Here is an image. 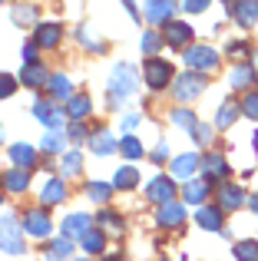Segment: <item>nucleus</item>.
<instances>
[{
	"label": "nucleus",
	"mask_w": 258,
	"mask_h": 261,
	"mask_svg": "<svg viewBox=\"0 0 258 261\" xmlns=\"http://www.w3.org/2000/svg\"><path fill=\"white\" fill-rule=\"evenodd\" d=\"M136 86H139V73H136L133 63L113 66L110 83H106V89H110V109H119V102H126L136 93Z\"/></svg>",
	"instance_id": "obj_1"
},
{
	"label": "nucleus",
	"mask_w": 258,
	"mask_h": 261,
	"mask_svg": "<svg viewBox=\"0 0 258 261\" xmlns=\"http://www.w3.org/2000/svg\"><path fill=\"white\" fill-rule=\"evenodd\" d=\"M0 251H4V255H10V258H20L27 251L23 228H20V222H17V215H13V212H4V215H0Z\"/></svg>",
	"instance_id": "obj_2"
},
{
	"label": "nucleus",
	"mask_w": 258,
	"mask_h": 261,
	"mask_svg": "<svg viewBox=\"0 0 258 261\" xmlns=\"http://www.w3.org/2000/svg\"><path fill=\"white\" fill-rule=\"evenodd\" d=\"M205 73H195V70H182V73H175V80H172V96L179 102H192V99H199L202 93H205Z\"/></svg>",
	"instance_id": "obj_3"
},
{
	"label": "nucleus",
	"mask_w": 258,
	"mask_h": 261,
	"mask_svg": "<svg viewBox=\"0 0 258 261\" xmlns=\"http://www.w3.org/2000/svg\"><path fill=\"white\" fill-rule=\"evenodd\" d=\"M20 228H23V235H30V238H50V231H53L50 208H46V205H33V208H27L23 218H20Z\"/></svg>",
	"instance_id": "obj_4"
},
{
	"label": "nucleus",
	"mask_w": 258,
	"mask_h": 261,
	"mask_svg": "<svg viewBox=\"0 0 258 261\" xmlns=\"http://www.w3.org/2000/svg\"><path fill=\"white\" fill-rule=\"evenodd\" d=\"M172 63L169 60H162V57H152V60H146V66H142V76H146V86L149 89H156V93H162L166 86H172Z\"/></svg>",
	"instance_id": "obj_5"
},
{
	"label": "nucleus",
	"mask_w": 258,
	"mask_h": 261,
	"mask_svg": "<svg viewBox=\"0 0 258 261\" xmlns=\"http://www.w3.org/2000/svg\"><path fill=\"white\" fill-rule=\"evenodd\" d=\"M33 116L40 119V126H46V133H63L66 122V109L53 99H37L33 102Z\"/></svg>",
	"instance_id": "obj_6"
},
{
	"label": "nucleus",
	"mask_w": 258,
	"mask_h": 261,
	"mask_svg": "<svg viewBox=\"0 0 258 261\" xmlns=\"http://www.w3.org/2000/svg\"><path fill=\"white\" fill-rule=\"evenodd\" d=\"M60 40H63V23H60V20H40V23L33 27V43H37L40 50H57Z\"/></svg>",
	"instance_id": "obj_7"
},
{
	"label": "nucleus",
	"mask_w": 258,
	"mask_h": 261,
	"mask_svg": "<svg viewBox=\"0 0 258 261\" xmlns=\"http://www.w3.org/2000/svg\"><path fill=\"white\" fill-rule=\"evenodd\" d=\"M186 63H189V70H195V73H212V70H219V53L212 50V46H189L186 50Z\"/></svg>",
	"instance_id": "obj_8"
},
{
	"label": "nucleus",
	"mask_w": 258,
	"mask_h": 261,
	"mask_svg": "<svg viewBox=\"0 0 258 261\" xmlns=\"http://www.w3.org/2000/svg\"><path fill=\"white\" fill-rule=\"evenodd\" d=\"M199 169H202V178H205V182H228V172H232L222 152H205L202 162H199Z\"/></svg>",
	"instance_id": "obj_9"
},
{
	"label": "nucleus",
	"mask_w": 258,
	"mask_h": 261,
	"mask_svg": "<svg viewBox=\"0 0 258 261\" xmlns=\"http://www.w3.org/2000/svg\"><path fill=\"white\" fill-rule=\"evenodd\" d=\"M162 37H166V43L172 46V50H189V46H192L195 30L186 23V20H169L166 30H162Z\"/></svg>",
	"instance_id": "obj_10"
},
{
	"label": "nucleus",
	"mask_w": 258,
	"mask_h": 261,
	"mask_svg": "<svg viewBox=\"0 0 258 261\" xmlns=\"http://www.w3.org/2000/svg\"><path fill=\"white\" fill-rule=\"evenodd\" d=\"M146 198L152 205H166L175 198V178L172 175H156L152 182L146 185Z\"/></svg>",
	"instance_id": "obj_11"
},
{
	"label": "nucleus",
	"mask_w": 258,
	"mask_h": 261,
	"mask_svg": "<svg viewBox=\"0 0 258 261\" xmlns=\"http://www.w3.org/2000/svg\"><path fill=\"white\" fill-rule=\"evenodd\" d=\"M195 225L205 231H225V212H222V205H199L195 208Z\"/></svg>",
	"instance_id": "obj_12"
},
{
	"label": "nucleus",
	"mask_w": 258,
	"mask_h": 261,
	"mask_svg": "<svg viewBox=\"0 0 258 261\" xmlns=\"http://www.w3.org/2000/svg\"><path fill=\"white\" fill-rule=\"evenodd\" d=\"M86 146H90V152H96V155H113V152H119L116 136H113L106 126L90 129V139H86Z\"/></svg>",
	"instance_id": "obj_13"
},
{
	"label": "nucleus",
	"mask_w": 258,
	"mask_h": 261,
	"mask_svg": "<svg viewBox=\"0 0 258 261\" xmlns=\"http://www.w3.org/2000/svg\"><path fill=\"white\" fill-rule=\"evenodd\" d=\"M245 202H248V195H245L242 185H235V182H222L219 185V205H222V212H235V208H242Z\"/></svg>",
	"instance_id": "obj_14"
},
{
	"label": "nucleus",
	"mask_w": 258,
	"mask_h": 261,
	"mask_svg": "<svg viewBox=\"0 0 258 261\" xmlns=\"http://www.w3.org/2000/svg\"><path fill=\"white\" fill-rule=\"evenodd\" d=\"M182 222H186V205L166 202V205L156 208V225H159V228H179Z\"/></svg>",
	"instance_id": "obj_15"
},
{
	"label": "nucleus",
	"mask_w": 258,
	"mask_h": 261,
	"mask_svg": "<svg viewBox=\"0 0 258 261\" xmlns=\"http://www.w3.org/2000/svg\"><path fill=\"white\" fill-rule=\"evenodd\" d=\"M46 83H50V70H46L43 63H23V70H20V86L40 89Z\"/></svg>",
	"instance_id": "obj_16"
},
{
	"label": "nucleus",
	"mask_w": 258,
	"mask_h": 261,
	"mask_svg": "<svg viewBox=\"0 0 258 261\" xmlns=\"http://www.w3.org/2000/svg\"><path fill=\"white\" fill-rule=\"evenodd\" d=\"M60 202H66V182L63 178H46L43 185H40V205H60Z\"/></svg>",
	"instance_id": "obj_17"
},
{
	"label": "nucleus",
	"mask_w": 258,
	"mask_h": 261,
	"mask_svg": "<svg viewBox=\"0 0 258 261\" xmlns=\"http://www.w3.org/2000/svg\"><path fill=\"white\" fill-rule=\"evenodd\" d=\"M7 155H10L13 169H27V172H30V169L37 166V159H40V155H37V149H33V146H27V142H13Z\"/></svg>",
	"instance_id": "obj_18"
},
{
	"label": "nucleus",
	"mask_w": 258,
	"mask_h": 261,
	"mask_svg": "<svg viewBox=\"0 0 258 261\" xmlns=\"http://www.w3.org/2000/svg\"><path fill=\"white\" fill-rule=\"evenodd\" d=\"M90 228H93V215H86V212H73V215L63 218V235L66 238H83Z\"/></svg>",
	"instance_id": "obj_19"
},
{
	"label": "nucleus",
	"mask_w": 258,
	"mask_h": 261,
	"mask_svg": "<svg viewBox=\"0 0 258 261\" xmlns=\"http://www.w3.org/2000/svg\"><path fill=\"white\" fill-rule=\"evenodd\" d=\"M175 13V0H146V20L149 23H169Z\"/></svg>",
	"instance_id": "obj_20"
},
{
	"label": "nucleus",
	"mask_w": 258,
	"mask_h": 261,
	"mask_svg": "<svg viewBox=\"0 0 258 261\" xmlns=\"http://www.w3.org/2000/svg\"><path fill=\"white\" fill-rule=\"evenodd\" d=\"M232 20L239 27H255L258 23V0H235L232 4Z\"/></svg>",
	"instance_id": "obj_21"
},
{
	"label": "nucleus",
	"mask_w": 258,
	"mask_h": 261,
	"mask_svg": "<svg viewBox=\"0 0 258 261\" xmlns=\"http://www.w3.org/2000/svg\"><path fill=\"white\" fill-rule=\"evenodd\" d=\"M255 83H258V73H255L252 63L232 66V73H228V86H232V89H252Z\"/></svg>",
	"instance_id": "obj_22"
},
{
	"label": "nucleus",
	"mask_w": 258,
	"mask_h": 261,
	"mask_svg": "<svg viewBox=\"0 0 258 261\" xmlns=\"http://www.w3.org/2000/svg\"><path fill=\"white\" fill-rule=\"evenodd\" d=\"M63 109H66V116H70L73 122H83L86 116L93 113V99L86 93H76V96H70V99L63 102Z\"/></svg>",
	"instance_id": "obj_23"
},
{
	"label": "nucleus",
	"mask_w": 258,
	"mask_h": 261,
	"mask_svg": "<svg viewBox=\"0 0 258 261\" xmlns=\"http://www.w3.org/2000/svg\"><path fill=\"white\" fill-rule=\"evenodd\" d=\"M46 89H50V99L63 106V102L73 96V80L66 76V73H53V76H50V83H46Z\"/></svg>",
	"instance_id": "obj_24"
},
{
	"label": "nucleus",
	"mask_w": 258,
	"mask_h": 261,
	"mask_svg": "<svg viewBox=\"0 0 258 261\" xmlns=\"http://www.w3.org/2000/svg\"><path fill=\"white\" fill-rule=\"evenodd\" d=\"M43 258L46 261H66V258H73V238H66V235L53 238L50 245H43Z\"/></svg>",
	"instance_id": "obj_25"
},
{
	"label": "nucleus",
	"mask_w": 258,
	"mask_h": 261,
	"mask_svg": "<svg viewBox=\"0 0 258 261\" xmlns=\"http://www.w3.org/2000/svg\"><path fill=\"white\" fill-rule=\"evenodd\" d=\"M209 185H212V182H205V178H189L186 189H182V198H186V205H205Z\"/></svg>",
	"instance_id": "obj_26"
},
{
	"label": "nucleus",
	"mask_w": 258,
	"mask_h": 261,
	"mask_svg": "<svg viewBox=\"0 0 258 261\" xmlns=\"http://www.w3.org/2000/svg\"><path fill=\"white\" fill-rule=\"evenodd\" d=\"M199 152H182L172 159V178H192V172L199 169Z\"/></svg>",
	"instance_id": "obj_27"
},
{
	"label": "nucleus",
	"mask_w": 258,
	"mask_h": 261,
	"mask_svg": "<svg viewBox=\"0 0 258 261\" xmlns=\"http://www.w3.org/2000/svg\"><path fill=\"white\" fill-rule=\"evenodd\" d=\"M96 228H103L106 235H123L126 222H123V215H119V212H113V208H103V212L96 215Z\"/></svg>",
	"instance_id": "obj_28"
},
{
	"label": "nucleus",
	"mask_w": 258,
	"mask_h": 261,
	"mask_svg": "<svg viewBox=\"0 0 258 261\" xmlns=\"http://www.w3.org/2000/svg\"><path fill=\"white\" fill-rule=\"evenodd\" d=\"M4 189L13 192V195L27 192V189H30V172H27V169H10V172L4 175Z\"/></svg>",
	"instance_id": "obj_29"
},
{
	"label": "nucleus",
	"mask_w": 258,
	"mask_h": 261,
	"mask_svg": "<svg viewBox=\"0 0 258 261\" xmlns=\"http://www.w3.org/2000/svg\"><path fill=\"white\" fill-rule=\"evenodd\" d=\"M10 20L17 27H33V23H40L37 20V7L33 4H13L10 7Z\"/></svg>",
	"instance_id": "obj_30"
},
{
	"label": "nucleus",
	"mask_w": 258,
	"mask_h": 261,
	"mask_svg": "<svg viewBox=\"0 0 258 261\" xmlns=\"http://www.w3.org/2000/svg\"><path fill=\"white\" fill-rule=\"evenodd\" d=\"M60 169H63L66 178L80 175V172H83V152H80V149H66L63 159H60Z\"/></svg>",
	"instance_id": "obj_31"
},
{
	"label": "nucleus",
	"mask_w": 258,
	"mask_h": 261,
	"mask_svg": "<svg viewBox=\"0 0 258 261\" xmlns=\"http://www.w3.org/2000/svg\"><path fill=\"white\" fill-rule=\"evenodd\" d=\"M80 245H83L86 255H99V251L106 248V231L103 228H90L83 238H80Z\"/></svg>",
	"instance_id": "obj_32"
},
{
	"label": "nucleus",
	"mask_w": 258,
	"mask_h": 261,
	"mask_svg": "<svg viewBox=\"0 0 258 261\" xmlns=\"http://www.w3.org/2000/svg\"><path fill=\"white\" fill-rule=\"evenodd\" d=\"M239 113H242L239 102H235V99H225V102L219 106V113H215V126H219V129H228L235 119H239Z\"/></svg>",
	"instance_id": "obj_33"
},
{
	"label": "nucleus",
	"mask_w": 258,
	"mask_h": 261,
	"mask_svg": "<svg viewBox=\"0 0 258 261\" xmlns=\"http://www.w3.org/2000/svg\"><path fill=\"white\" fill-rule=\"evenodd\" d=\"M139 185V172H136L133 166H123V169H116V175H113V189H119V192H129V189H136Z\"/></svg>",
	"instance_id": "obj_34"
},
{
	"label": "nucleus",
	"mask_w": 258,
	"mask_h": 261,
	"mask_svg": "<svg viewBox=\"0 0 258 261\" xmlns=\"http://www.w3.org/2000/svg\"><path fill=\"white\" fill-rule=\"evenodd\" d=\"M232 258L235 261H258V238H242V242H235Z\"/></svg>",
	"instance_id": "obj_35"
},
{
	"label": "nucleus",
	"mask_w": 258,
	"mask_h": 261,
	"mask_svg": "<svg viewBox=\"0 0 258 261\" xmlns=\"http://www.w3.org/2000/svg\"><path fill=\"white\" fill-rule=\"evenodd\" d=\"M86 198H93L96 205H110V198H113V185H106V182H86Z\"/></svg>",
	"instance_id": "obj_36"
},
{
	"label": "nucleus",
	"mask_w": 258,
	"mask_h": 261,
	"mask_svg": "<svg viewBox=\"0 0 258 261\" xmlns=\"http://www.w3.org/2000/svg\"><path fill=\"white\" fill-rule=\"evenodd\" d=\"M162 43H166V37H162V33H156V30H146V33H142V40H139V50L146 53L149 60H152L156 53L162 50Z\"/></svg>",
	"instance_id": "obj_37"
},
{
	"label": "nucleus",
	"mask_w": 258,
	"mask_h": 261,
	"mask_svg": "<svg viewBox=\"0 0 258 261\" xmlns=\"http://www.w3.org/2000/svg\"><path fill=\"white\" fill-rule=\"evenodd\" d=\"M40 152H66V133H46L40 139Z\"/></svg>",
	"instance_id": "obj_38"
},
{
	"label": "nucleus",
	"mask_w": 258,
	"mask_h": 261,
	"mask_svg": "<svg viewBox=\"0 0 258 261\" xmlns=\"http://www.w3.org/2000/svg\"><path fill=\"white\" fill-rule=\"evenodd\" d=\"M169 122H172V126H179V129H189V133H192L195 122H199V116H195L192 109H172V113H169Z\"/></svg>",
	"instance_id": "obj_39"
},
{
	"label": "nucleus",
	"mask_w": 258,
	"mask_h": 261,
	"mask_svg": "<svg viewBox=\"0 0 258 261\" xmlns=\"http://www.w3.org/2000/svg\"><path fill=\"white\" fill-rule=\"evenodd\" d=\"M119 155H126V159L133 162V159H142L146 152H142V142L136 139V136H126V139L119 142Z\"/></svg>",
	"instance_id": "obj_40"
},
{
	"label": "nucleus",
	"mask_w": 258,
	"mask_h": 261,
	"mask_svg": "<svg viewBox=\"0 0 258 261\" xmlns=\"http://www.w3.org/2000/svg\"><path fill=\"white\" fill-rule=\"evenodd\" d=\"M76 37H80V43H83L86 50H93V53H103V50H106V46H103V40H99L96 33H90V27H86V23L76 30Z\"/></svg>",
	"instance_id": "obj_41"
},
{
	"label": "nucleus",
	"mask_w": 258,
	"mask_h": 261,
	"mask_svg": "<svg viewBox=\"0 0 258 261\" xmlns=\"http://www.w3.org/2000/svg\"><path fill=\"white\" fill-rule=\"evenodd\" d=\"M239 109H242V116H248V119H258V93L255 89H248V93L239 99Z\"/></svg>",
	"instance_id": "obj_42"
},
{
	"label": "nucleus",
	"mask_w": 258,
	"mask_h": 261,
	"mask_svg": "<svg viewBox=\"0 0 258 261\" xmlns=\"http://www.w3.org/2000/svg\"><path fill=\"white\" fill-rule=\"evenodd\" d=\"M20 80H13V73H4L0 70V99H10L13 93H17Z\"/></svg>",
	"instance_id": "obj_43"
},
{
	"label": "nucleus",
	"mask_w": 258,
	"mask_h": 261,
	"mask_svg": "<svg viewBox=\"0 0 258 261\" xmlns=\"http://www.w3.org/2000/svg\"><path fill=\"white\" fill-rule=\"evenodd\" d=\"M192 139L199 142V146H209V142H212V129H209L205 122H195V129H192Z\"/></svg>",
	"instance_id": "obj_44"
},
{
	"label": "nucleus",
	"mask_w": 258,
	"mask_h": 261,
	"mask_svg": "<svg viewBox=\"0 0 258 261\" xmlns=\"http://www.w3.org/2000/svg\"><path fill=\"white\" fill-rule=\"evenodd\" d=\"M228 53H232V57H252L245 40H232V43H228Z\"/></svg>",
	"instance_id": "obj_45"
},
{
	"label": "nucleus",
	"mask_w": 258,
	"mask_h": 261,
	"mask_svg": "<svg viewBox=\"0 0 258 261\" xmlns=\"http://www.w3.org/2000/svg\"><path fill=\"white\" fill-rule=\"evenodd\" d=\"M70 139H73V142H80V139H90V129H86L83 122H73V126H70Z\"/></svg>",
	"instance_id": "obj_46"
},
{
	"label": "nucleus",
	"mask_w": 258,
	"mask_h": 261,
	"mask_svg": "<svg viewBox=\"0 0 258 261\" xmlns=\"http://www.w3.org/2000/svg\"><path fill=\"white\" fill-rule=\"evenodd\" d=\"M149 159H152V162H156V166H162V162H166V159H169V146H166V142H159V146H156V149H152V155H149Z\"/></svg>",
	"instance_id": "obj_47"
},
{
	"label": "nucleus",
	"mask_w": 258,
	"mask_h": 261,
	"mask_svg": "<svg viewBox=\"0 0 258 261\" xmlns=\"http://www.w3.org/2000/svg\"><path fill=\"white\" fill-rule=\"evenodd\" d=\"M209 4H212V0H186V10H189V13H202Z\"/></svg>",
	"instance_id": "obj_48"
},
{
	"label": "nucleus",
	"mask_w": 258,
	"mask_h": 261,
	"mask_svg": "<svg viewBox=\"0 0 258 261\" xmlns=\"http://www.w3.org/2000/svg\"><path fill=\"white\" fill-rule=\"evenodd\" d=\"M23 63H40L37 60V43H23Z\"/></svg>",
	"instance_id": "obj_49"
},
{
	"label": "nucleus",
	"mask_w": 258,
	"mask_h": 261,
	"mask_svg": "<svg viewBox=\"0 0 258 261\" xmlns=\"http://www.w3.org/2000/svg\"><path fill=\"white\" fill-rule=\"evenodd\" d=\"M136 126H139V116H126V119H123V129H126V133H133Z\"/></svg>",
	"instance_id": "obj_50"
},
{
	"label": "nucleus",
	"mask_w": 258,
	"mask_h": 261,
	"mask_svg": "<svg viewBox=\"0 0 258 261\" xmlns=\"http://www.w3.org/2000/svg\"><path fill=\"white\" fill-rule=\"evenodd\" d=\"M119 4H123L126 10H129V17H133V20H139V10H136V4H133V0H119Z\"/></svg>",
	"instance_id": "obj_51"
},
{
	"label": "nucleus",
	"mask_w": 258,
	"mask_h": 261,
	"mask_svg": "<svg viewBox=\"0 0 258 261\" xmlns=\"http://www.w3.org/2000/svg\"><path fill=\"white\" fill-rule=\"evenodd\" d=\"M248 205H252V212H255V215H258V192H255V195H252V202H248Z\"/></svg>",
	"instance_id": "obj_52"
},
{
	"label": "nucleus",
	"mask_w": 258,
	"mask_h": 261,
	"mask_svg": "<svg viewBox=\"0 0 258 261\" xmlns=\"http://www.w3.org/2000/svg\"><path fill=\"white\" fill-rule=\"evenodd\" d=\"M106 261H119V251H110V255H106Z\"/></svg>",
	"instance_id": "obj_53"
},
{
	"label": "nucleus",
	"mask_w": 258,
	"mask_h": 261,
	"mask_svg": "<svg viewBox=\"0 0 258 261\" xmlns=\"http://www.w3.org/2000/svg\"><path fill=\"white\" fill-rule=\"evenodd\" d=\"M252 142H255V152H258V129H255V139Z\"/></svg>",
	"instance_id": "obj_54"
},
{
	"label": "nucleus",
	"mask_w": 258,
	"mask_h": 261,
	"mask_svg": "<svg viewBox=\"0 0 258 261\" xmlns=\"http://www.w3.org/2000/svg\"><path fill=\"white\" fill-rule=\"evenodd\" d=\"M73 261H93V258H73Z\"/></svg>",
	"instance_id": "obj_55"
},
{
	"label": "nucleus",
	"mask_w": 258,
	"mask_h": 261,
	"mask_svg": "<svg viewBox=\"0 0 258 261\" xmlns=\"http://www.w3.org/2000/svg\"><path fill=\"white\" fill-rule=\"evenodd\" d=\"M0 142H4V126H0Z\"/></svg>",
	"instance_id": "obj_56"
},
{
	"label": "nucleus",
	"mask_w": 258,
	"mask_h": 261,
	"mask_svg": "<svg viewBox=\"0 0 258 261\" xmlns=\"http://www.w3.org/2000/svg\"><path fill=\"white\" fill-rule=\"evenodd\" d=\"M0 205H4V195H0Z\"/></svg>",
	"instance_id": "obj_57"
},
{
	"label": "nucleus",
	"mask_w": 258,
	"mask_h": 261,
	"mask_svg": "<svg viewBox=\"0 0 258 261\" xmlns=\"http://www.w3.org/2000/svg\"><path fill=\"white\" fill-rule=\"evenodd\" d=\"M0 4H4V0H0Z\"/></svg>",
	"instance_id": "obj_58"
},
{
	"label": "nucleus",
	"mask_w": 258,
	"mask_h": 261,
	"mask_svg": "<svg viewBox=\"0 0 258 261\" xmlns=\"http://www.w3.org/2000/svg\"><path fill=\"white\" fill-rule=\"evenodd\" d=\"M225 4H228V0H225Z\"/></svg>",
	"instance_id": "obj_59"
},
{
	"label": "nucleus",
	"mask_w": 258,
	"mask_h": 261,
	"mask_svg": "<svg viewBox=\"0 0 258 261\" xmlns=\"http://www.w3.org/2000/svg\"><path fill=\"white\" fill-rule=\"evenodd\" d=\"M166 261H169V258H166Z\"/></svg>",
	"instance_id": "obj_60"
}]
</instances>
